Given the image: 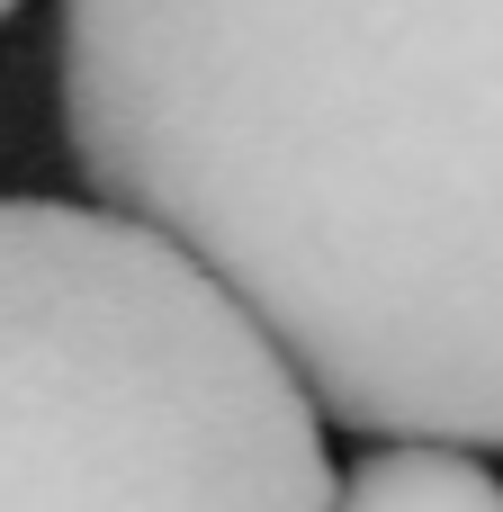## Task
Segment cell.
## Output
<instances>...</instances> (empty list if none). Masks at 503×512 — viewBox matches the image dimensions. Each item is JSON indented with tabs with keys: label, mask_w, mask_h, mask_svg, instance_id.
Wrapping results in <instances>:
<instances>
[{
	"label": "cell",
	"mask_w": 503,
	"mask_h": 512,
	"mask_svg": "<svg viewBox=\"0 0 503 512\" xmlns=\"http://www.w3.org/2000/svg\"><path fill=\"white\" fill-rule=\"evenodd\" d=\"M63 135L324 423L503 450V0H63Z\"/></svg>",
	"instance_id": "1"
},
{
	"label": "cell",
	"mask_w": 503,
	"mask_h": 512,
	"mask_svg": "<svg viewBox=\"0 0 503 512\" xmlns=\"http://www.w3.org/2000/svg\"><path fill=\"white\" fill-rule=\"evenodd\" d=\"M279 342L153 225L0 198V512H333Z\"/></svg>",
	"instance_id": "2"
},
{
	"label": "cell",
	"mask_w": 503,
	"mask_h": 512,
	"mask_svg": "<svg viewBox=\"0 0 503 512\" xmlns=\"http://www.w3.org/2000/svg\"><path fill=\"white\" fill-rule=\"evenodd\" d=\"M333 512H503V477L477 450H441V441H387L342 477Z\"/></svg>",
	"instance_id": "3"
},
{
	"label": "cell",
	"mask_w": 503,
	"mask_h": 512,
	"mask_svg": "<svg viewBox=\"0 0 503 512\" xmlns=\"http://www.w3.org/2000/svg\"><path fill=\"white\" fill-rule=\"evenodd\" d=\"M9 9H18V0H0V18H9Z\"/></svg>",
	"instance_id": "4"
}]
</instances>
